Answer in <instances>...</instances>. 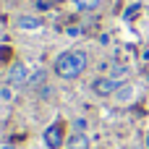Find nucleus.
<instances>
[{
  "instance_id": "10",
  "label": "nucleus",
  "mask_w": 149,
  "mask_h": 149,
  "mask_svg": "<svg viewBox=\"0 0 149 149\" xmlns=\"http://www.w3.org/2000/svg\"><path fill=\"white\" fill-rule=\"evenodd\" d=\"M18 3H24V0H18Z\"/></svg>"
},
{
  "instance_id": "3",
  "label": "nucleus",
  "mask_w": 149,
  "mask_h": 149,
  "mask_svg": "<svg viewBox=\"0 0 149 149\" xmlns=\"http://www.w3.org/2000/svg\"><path fill=\"white\" fill-rule=\"evenodd\" d=\"M29 81H31L29 68H26L24 63H13L10 71H8V84H13V86H24V84H29Z\"/></svg>"
},
{
  "instance_id": "4",
  "label": "nucleus",
  "mask_w": 149,
  "mask_h": 149,
  "mask_svg": "<svg viewBox=\"0 0 149 149\" xmlns=\"http://www.w3.org/2000/svg\"><path fill=\"white\" fill-rule=\"evenodd\" d=\"M45 144L50 149H60L63 147V123L47 126V131H45Z\"/></svg>"
},
{
  "instance_id": "1",
  "label": "nucleus",
  "mask_w": 149,
  "mask_h": 149,
  "mask_svg": "<svg viewBox=\"0 0 149 149\" xmlns=\"http://www.w3.org/2000/svg\"><path fill=\"white\" fill-rule=\"evenodd\" d=\"M86 65H89V55L84 50H65V52H60L55 58L52 71H55V76L71 81V79H79L86 71Z\"/></svg>"
},
{
  "instance_id": "5",
  "label": "nucleus",
  "mask_w": 149,
  "mask_h": 149,
  "mask_svg": "<svg viewBox=\"0 0 149 149\" xmlns=\"http://www.w3.org/2000/svg\"><path fill=\"white\" fill-rule=\"evenodd\" d=\"M18 26L21 29H39L42 26V18L39 16H21L18 18Z\"/></svg>"
},
{
  "instance_id": "9",
  "label": "nucleus",
  "mask_w": 149,
  "mask_h": 149,
  "mask_svg": "<svg viewBox=\"0 0 149 149\" xmlns=\"http://www.w3.org/2000/svg\"><path fill=\"white\" fill-rule=\"evenodd\" d=\"M0 149H16L13 144H0Z\"/></svg>"
},
{
  "instance_id": "2",
  "label": "nucleus",
  "mask_w": 149,
  "mask_h": 149,
  "mask_svg": "<svg viewBox=\"0 0 149 149\" xmlns=\"http://www.w3.org/2000/svg\"><path fill=\"white\" fill-rule=\"evenodd\" d=\"M120 86H123V81L115 79V76H102V79H94V84H92L94 94H100V97H110V94H115Z\"/></svg>"
},
{
  "instance_id": "8",
  "label": "nucleus",
  "mask_w": 149,
  "mask_h": 149,
  "mask_svg": "<svg viewBox=\"0 0 149 149\" xmlns=\"http://www.w3.org/2000/svg\"><path fill=\"white\" fill-rule=\"evenodd\" d=\"M115 97H118V102H128L131 97H134V86H128V84H123L118 92H115Z\"/></svg>"
},
{
  "instance_id": "7",
  "label": "nucleus",
  "mask_w": 149,
  "mask_h": 149,
  "mask_svg": "<svg viewBox=\"0 0 149 149\" xmlns=\"http://www.w3.org/2000/svg\"><path fill=\"white\" fill-rule=\"evenodd\" d=\"M86 147H89V141H86V136H84V134L71 136V141H68V149H86Z\"/></svg>"
},
{
  "instance_id": "6",
  "label": "nucleus",
  "mask_w": 149,
  "mask_h": 149,
  "mask_svg": "<svg viewBox=\"0 0 149 149\" xmlns=\"http://www.w3.org/2000/svg\"><path fill=\"white\" fill-rule=\"evenodd\" d=\"M79 10H97L100 5H102V0H71Z\"/></svg>"
}]
</instances>
